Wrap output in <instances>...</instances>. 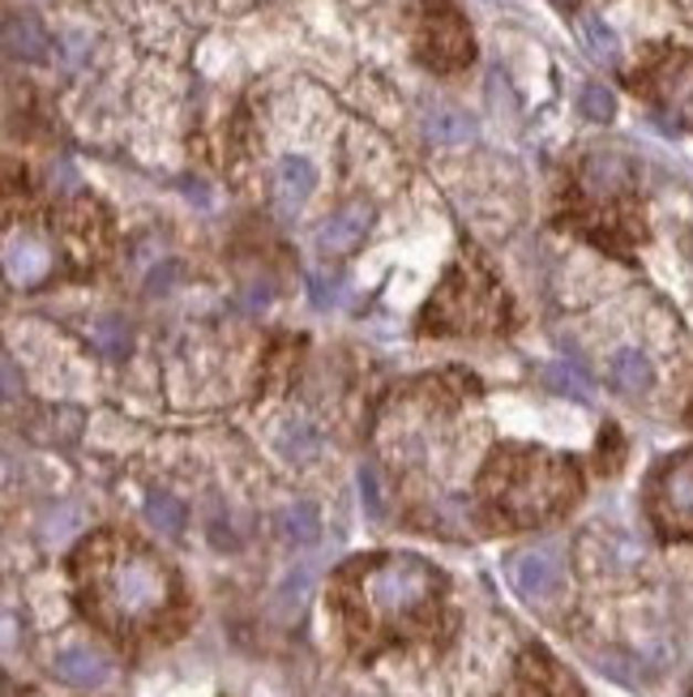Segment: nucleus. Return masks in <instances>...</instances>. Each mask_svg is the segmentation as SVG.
<instances>
[{
	"mask_svg": "<svg viewBox=\"0 0 693 697\" xmlns=\"http://www.w3.org/2000/svg\"><path fill=\"white\" fill-rule=\"evenodd\" d=\"M505 318V309H501V295H496V287H489L484 279H475L471 270H459L445 291H441V300L429 309V318L424 325H437V334H475V330H496Z\"/></svg>",
	"mask_w": 693,
	"mask_h": 697,
	"instance_id": "nucleus-3",
	"label": "nucleus"
},
{
	"mask_svg": "<svg viewBox=\"0 0 693 697\" xmlns=\"http://www.w3.org/2000/svg\"><path fill=\"white\" fill-rule=\"evenodd\" d=\"M317 189V167L308 159H300V155H287V159L279 163V171H274V193H279V210L283 215H296L300 206L313 197Z\"/></svg>",
	"mask_w": 693,
	"mask_h": 697,
	"instance_id": "nucleus-8",
	"label": "nucleus"
},
{
	"mask_svg": "<svg viewBox=\"0 0 693 697\" xmlns=\"http://www.w3.org/2000/svg\"><path fill=\"white\" fill-rule=\"evenodd\" d=\"M4 52L13 61H43L48 56V34L39 31V22L9 13L4 18Z\"/></svg>",
	"mask_w": 693,
	"mask_h": 697,
	"instance_id": "nucleus-13",
	"label": "nucleus"
},
{
	"mask_svg": "<svg viewBox=\"0 0 693 697\" xmlns=\"http://www.w3.org/2000/svg\"><path fill=\"white\" fill-rule=\"evenodd\" d=\"M56 676L73 685V689H99L107 685V676H112V667L103 659L99 651H91V646H69L56 655Z\"/></svg>",
	"mask_w": 693,
	"mask_h": 697,
	"instance_id": "nucleus-9",
	"label": "nucleus"
},
{
	"mask_svg": "<svg viewBox=\"0 0 693 697\" xmlns=\"http://www.w3.org/2000/svg\"><path fill=\"white\" fill-rule=\"evenodd\" d=\"M539 381H544L548 389H557L561 398H578V403L587 398V381L578 377V373H569L565 364H548V368L539 373Z\"/></svg>",
	"mask_w": 693,
	"mask_h": 697,
	"instance_id": "nucleus-22",
	"label": "nucleus"
},
{
	"mask_svg": "<svg viewBox=\"0 0 693 697\" xmlns=\"http://www.w3.org/2000/svg\"><path fill=\"white\" fill-rule=\"evenodd\" d=\"M146 518H150V527L167 539H176L180 531H185V522H189L185 506H180L176 497H167V492H155V497L146 501Z\"/></svg>",
	"mask_w": 693,
	"mask_h": 697,
	"instance_id": "nucleus-17",
	"label": "nucleus"
},
{
	"mask_svg": "<svg viewBox=\"0 0 693 697\" xmlns=\"http://www.w3.org/2000/svg\"><path fill=\"white\" fill-rule=\"evenodd\" d=\"M0 381H4V403H18L22 398V377H18V364L4 355V364H0Z\"/></svg>",
	"mask_w": 693,
	"mask_h": 697,
	"instance_id": "nucleus-26",
	"label": "nucleus"
},
{
	"mask_svg": "<svg viewBox=\"0 0 693 697\" xmlns=\"http://www.w3.org/2000/svg\"><path fill=\"white\" fill-rule=\"evenodd\" d=\"M420 48H424V61H429L432 69H459L462 61H471V34H466L462 18L445 0L429 4Z\"/></svg>",
	"mask_w": 693,
	"mask_h": 697,
	"instance_id": "nucleus-6",
	"label": "nucleus"
},
{
	"mask_svg": "<svg viewBox=\"0 0 693 697\" xmlns=\"http://www.w3.org/2000/svg\"><path fill=\"white\" fill-rule=\"evenodd\" d=\"M553 4H561V9H569V4H578V0H553Z\"/></svg>",
	"mask_w": 693,
	"mask_h": 697,
	"instance_id": "nucleus-27",
	"label": "nucleus"
},
{
	"mask_svg": "<svg viewBox=\"0 0 693 697\" xmlns=\"http://www.w3.org/2000/svg\"><path fill=\"white\" fill-rule=\"evenodd\" d=\"M437 586V573L420 561V556H390L381 561L377 570L368 573V603L381 612V616H407L416 612L420 603L432 595Z\"/></svg>",
	"mask_w": 693,
	"mask_h": 697,
	"instance_id": "nucleus-4",
	"label": "nucleus"
},
{
	"mask_svg": "<svg viewBox=\"0 0 693 697\" xmlns=\"http://www.w3.org/2000/svg\"><path fill=\"white\" fill-rule=\"evenodd\" d=\"M587 180H591L595 189H621L629 180V167L626 159H617V155H591V163H587Z\"/></svg>",
	"mask_w": 693,
	"mask_h": 697,
	"instance_id": "nucleus-19",
	"label": "nucleus"
},
{
	"mask_svg": "<svg viewBox=\"0 0 693 697\" xmlns=\"http://www.w3.org/2000/svg\"><path fill=\"white\" fill-rule=\"evenodd\" d=\"M663 509H668L672 522L693 527V454L668 467V476H663Z\"/></svg>",
	"mask_w": 693,
	"mask_h": 697,
	"instance_id": "nucleus-11",
	"label": "nucleus"
},
{
	"mask_svg": "<svg viewBox=\"0 0 693 697\" xmlns=\"http://www.w3.org/2000/svg\"><path fill=\"white\" fill-rule=\"evenodd\" d=\"M569 467L574 462L548 454H496L489 488L496 492V506L505 509L510 522H539L574 497L578 479Z\"/></svg>",
	"mask_w": 693,
	"mask_h": 697,
	"instance_id": "nucleus-1",
	"label": "nucleus"
},
{
	"mask_svg": "<svg viewBox=\"0 0 693 697\" xmlns=\"http://www.w3.org/2000/svg\"><path fill=\"white\" fill-rule=\"evenodd\" d=\"M274 441H279V454H283L287 462H308V458H317V449H322V433H317L313 424H304V419H287Z\"/></svg>",
	"mask_w": 693,
	"mask_h": 697,
	"instance_id": "nucleus-16",
	"label": "nucleus"
},
{
	"mask_svg": "<svg viewBox=\"0 0 693 697\" xmlns=\"http://www.w3.org/2000/svg\"><path fill=\"white\" fill-rule=\"evenodd\" d=\"M308 586H313V573H308V570L292 573V578L279 586V612L287 616L292 607H300V603H304V595H308Z\"/></svg>",
	"mask_w": 693,
	"mask_h": 697,
	"instance_id": "nucleus-24",
	"label": "nucleus"
},
{
	"mask_svg": "<svg viewBox=\"0 0 693 697\" xmlns=\"http://www.w3.org/2000/svg\"><path fill=\"white\" fill-rule=\"evenodd\" d=\"M429 137L437 146H466L475 142V121L459 107H432L429 112Z\"/></svg>",
	"mask_w": 693,
	"mask_h": 697,
	"instance_id": "nucleus-15",
	"label": "nucleus"
},
{
	"mask_svg": "<svg viewBox=\"0 0 693 697\" xmlns=\"http://www.w3.org/2000/svg\"><path fill=\"white\" fill-rule=\"evenodd\" d=\"M274 527H279L283 543H296V548H308L313 539L322 535V518H317V509L308 506V501H296V506L279 509Z\"/></svg>",
	"mask_w": 693,
	"mask_h": 697,
	"instance_id": "nucleus-14",
	"label": "nucleus"
},
{
	"mask_svg": "<svg viewBox=\"0 0 693 697\" xmlns=\"http://www.w3.org/2000/svg\"><path fill=\"white\" fill-rule=\"evenodd\" d=\"M171 600V578L159 561L125 552L120 561H112V570L103 573V603L120 616V621H141L155 616Z\"/></svg>",
	"mask_w": 693,
	"mask_h": 697,
	"instance_id": "nucleus-2",
	"label": "nucleus"
},
{
	"mask_svg": "<svg viewBox=\"0 0 693 697\" xmlns=\"http://www.w3.org/2000/svg\"><path fill=\"white\" fill-rule=\"evenodd\" d=\"M4 270H9V279L22 287L39 283L43 274H48V249L31 240V236H22V240H9V249H4Z\"/></svg>",
	"mask_w": 693,
	"mask_h": 697,
	"instance_id": "nucleus-12",
	"label": "nucleus"
},
{
	"mask_svg": "<svg viewBox=\"0 0 693 697\" xmlns=\"http://www.w3.org/2000/svg\"><path fill=\"white\" fill-rule=\"evenodd\" d=\"M608 381H612L621 394L638 398V394H647V389L655 385V364H651L638 347H626L608 360Z\"/></svg>",
	"mask_w": 693,
	"mask_h": 697,
	"instance_id": "nucleus-10",
	"label": "nucleus"
},
{
	"mask_svg": "<svg viewBox=\"0 0 693 697\" xmlns=\"http://www.w3.org/2000/svg\"><path fill=\"white\" fill-rule=\"evenodd\" d=\"M368 206H343L338 215H330V219L317 227V249L326 257H343V253H351L356 245L364 240V231H368Z\"/></svg>",
	"mask_w": 693,
	"mask_h": 697,
	"instance_id": "nucleus-7",
	"label": "nucleus"
},
{
	"mask_svg": "<svg viewBox=\"0 0 693 697\" xmlns=\"http://www.w3.org/2000/svg\"><path fill=\"white\" fill-rule=\"evenodd\" d=\"M510 582L514 591L531 603L553 600L565 586V556L557 543H531L523 552H514L510 561Z\"/></svg>",
	"mask_w": 693,
	"mask_h": 697,
	"instance_id": "nucleus-5",
	"label": "nucleus"
},
{
	"mask_svg": "<svg viewBox=\"0 0 693 697\" xmlns=\"http://www.w3.org/2000/svg\"><path fill=\"white\" fill-rule=\"evenodd\" d=\"M578 107H582V116H587V121H595V125H608V121L617 116V98H612V91H608V86H599V82L582 86Z\"/></svg>",
	"mask_w": 693,
	"mask_h": 697,
	"instance_id": "nucleus-20",
	"label": "nucleus"
},
{
	"mask_svg": "<svg viewBox=\"0 0 693 697\" xmlns=\"http://www.w3.org/2000/svg\"><path fill=\"white\" fill-rule=\"evenodd\" d=\"M582 34H587V48H591L595 61L612 64L617 61V52H621V43H617V34L608 31L599 18H582Z\"/></svg>",
	"mask_w": 693,
	"mask_h": 697,
	"instance_id": "nucleus-21",
	"label": "nucleus"
},
{
	"mask_svg": "<svg viewBox=\"0 0 693 697\" xmlns=\"http://www.w3.org/2000/svg\"><path fill=\"white\" fill-rule=\"evenodd\" d=\"M308 291H313V304H317V309H330L334 300H338V279L313 270V274H308Z\"/></svg>",
	"mask_w": 693,
	"mask_h": 697,
	"instance_id": "nucleus-25",
	"label": "nucleus"
},
{
	"mask_svg": "<svg viewBox=\"0 0 693 697\" xmlns=\"http://www.w3.org/2000/svg\"><path fill=\"white\" fill-rule=\"evenodd\" d=\"M91 343H95V351L107 355V360H125V355H129V325L120 318L95 321V325H91Z\"/></svg>",
	"mask_w": 693,
	"mask_h": 697,
	"instance_id": "nucleus-18",
	"label": "nucleus"
},
{
	"mask_svg": "<svg viewBox=\"0 0 693 697\" xmlns=\"http://www.w3.org/2000/svg\"><path fill=\"white\" fill-rule=\"evenodd\" d=\"M356 483H360V501H364V509H368V518H386V497H381V476H377L372 467H360V476H356Z\"/></svg>",
	"mask_w": 693,
	"mask_h": 697,
	"instance_id": "nucleus-23",
	"label": "nucleus"
}]
</instances>
